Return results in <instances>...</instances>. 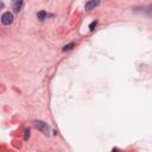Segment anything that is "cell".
<instances>
[{"label": "cell", "instance_id": "1", "mask_svg": "<svg viewBox=\"0 0 152 152\" xmlns=\"http://www.w3.org/2000/svg\"><path fill=\"white\" fill-rule=\"evenodd\" d=\"M34 126H36L42 133H44L45 135H49V134H50V127H49V125H48L46 122H44V121H42V120H36V121H34Z\"/></svg>", "mask_w": 152, "mask_h": 152}, {"label": "cell", "instance_id": "2", "mask_svg": "<svg viewBox=\"0 0 152 152\" xmlns=\"http://www.w3.org/2000/svg\"><path fill=\"white\" fill-rule=\"evenodd\" d=\"M1 23L4 25H10L13 23V14L10 13V12H5L2 15H1Z\"/></svg>", "mask_w": 152, "mask_h": 152}, {"label": "cell", "instance_id": "3", "mask_svg": "<svg viewBox=\"0 0 152 152\" xmlns=\"http://www.w3.org/2000/svg\"><path fill=\"white\" fill-rule=\"evenodd\" d=\"M99 5H100V0H88V2L86 4V10L87 11L93 10V8H95Z\"/></svg>", "mask_w": 152, "mask_h": 152}, {"label": "cell", "instance_id": "4", "mask_svg": "<svg viewBox=\"0 0 152 152\" xmlns=\"http://www.w3.org/2000/svg\"><path fill=\"white\" fill-rule=\"evenodd\" d=\"M23 7V0H12V8L14 12H19Z\"/></svg>", "mask_w": 152, "mask_h": 152}, {"label": "cell", "instance_id": "5", "mask_svg": "<svg viewBox=\"0 0 152 152\" xmlns=\"http://www.w3.org/2000/svg\"><path fill=\"white\" fill-rule=\"evenodd\" d=\"M37 17H38V19L44 20L45 18H48V17H49V14H48L46 12H44V11H40V12H38V13H37Z\"/></svg>", "mask_w": 152, "mask_h": 152}, {"label": "cell", "instance_id": "6", "mask_svg": "<svg viewBox=\"0 0 152 152\" xmlns=\"http://www.w3.org/2000/svg\"><path fill=\"white\" fill-rule=\"evenodd\" d=\"M74 46H75V43H70V44H68V45H64V48H63V51L70 50V49H72Z\"/></svg>", "mask_w": 152, "mask_h": 152}, {"label": "cell", "instance_id": "7", "mask_svg": "<svg viewBox=\"0 0 152 152\" xmlns=\"http://www.w3.org/2000/svg\"><path fill=\"white\" fill-rule=\"evenodd\" d=\"M28 137H30V129H28V128H26V129L24 131V139H25V140H27V139H28Z\"/></svg>", "mask_w": 152, "mask_h": 152}, {"label": "cell", "instance_id": "8", "mask_svg": "<svg viewBox=\"0 0 152 152\" xmlns=\"http://www.w3.org/2000/svg\"><path fill=\"white\" fill-rule=\"evenodd\" d=\"M96 24H97V21H93V23H91V24L89 25V28H90V30L93 31V30H94V27L96 26Z\"/></svg>", "mask_w": 152, "mask_h": 152}]
</instances>
